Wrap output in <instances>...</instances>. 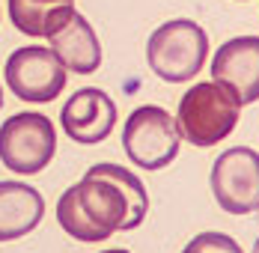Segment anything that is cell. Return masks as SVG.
Returning <instances> with one entry per match:
<instances>
[{"mask_svg":"<svg viewBox=\"0 0 259 253\" xmlns=\"http://www.w3.org/2000/svg\"><path fill=\"white\" fill-rule=\"evenodd\" d=\"M241 104L233 93L214 80L194 83L179 101L176 128L191 146H214L227 140L238 125Z\"/></svg>","mask_w":259,"mask_h":253,"instance_id":"obj_1","label":"cell"},{"mask_svg":"<svg viewBox=\"0 0 259 253\" xmlns=\"http://www.w3.org/2000/svg\"><path fill=\"white\" fill-rule=\"evenodd\" d=\"M208 54V33L191 18H173L152 30L146 42V63L161 80L185 83L203 72Z\"/></svg>","mask_w":259,"mask_h":253,"instance_id":"obj_2","label":"cell"},{"mask_svg":"<svg viewBox=\"0 0 259 253\" xmlns=\"http://www.w3.org/2000/svg\"><path fill=\"white\" fill-rule=\"evenodd\" d=\"M182 134L176 116L158 104L134 107L122 128V149L128 161L140 170H164L176 161Z\"/></svg>","mask_w":259,"mask_h":253,"instance_id":"obj_3","label":"cell"},{"mask_svg":"<svg viewBox=\"0 0 259 253\" xmlns=\"http://www.w3.org/2000/svg\"><path fill=\"white\" fill-rule=\"evenodd\" d=\"M57 152V128L39 110H21L0 125V164L18 176H36Z\"/></svg>","mask_w":259,"mask_h":253,"instance_id":"obj_4","label":"cell"},{"mask_svg":"<svg viewBox=\"0 0 259 253\" xmlns=\"http://www.w3.org/2000/svg\"><path fill=\"white\" fill-rule=\"evenodd\" d=\"M211 194L227 215L259 212V152L250 146H233L211 164Z\"/></svg>","mask_w":259,"mask_h":253,"instance_id":"obj_5","label":"cell"},{"mask_svg":"<svg viewBox=\"0 0 259 253\" xmlns=\"http://www.w3.org/2000/svg\"><path fill=\"white\" fill-rule=\"evenodd\" d=\"M3 75H6V87L30 104L54 101L66 90V80H69L66 66L54 57V51L39 45L15 48L3 66Z\"/></svg>","mask_w":259,"mask_h":253,"instance_id":"obj_6","label":"cell"},{"mask_svg":"<svg viewBox=\"0 0 259 253\" xmlns=\"http://www.w3.org/2000/svg\"><path fill=\"white\" fill-rule=\"evenodd\" d=\"M63 134L80 146H99L104 143L116 125V101L99 87H83L75 96H69L60 113Z\"/></svg>","mask_w":259,"mask_h":253,"instance_id":"obj_7","label":"cell"},{"mask_svg":"<svg viewBox=\"0 0 259 253\" xmlns=\"http://www.w3.org/2000/svg\"><path fill=\"white\" fill-rule=\"evenodd\" d=\"M211 80L227 87L241 107L259 101V36L227 39L211 57Z\"/></svg>","mask_w":259,"mask_h":253,"instance_id":"obj_8","label":"cell"},{"mask_svg":"<svg viewBox=\"0 0 259 253\" xmlns=\"http://www.w3.org/2000/svg\"><path fill=\"white\" fill-rule=\"evenodd\" d=\"M54 57L66 66V72L75 75H93L102 66V42L83 12H75L63 30H57L48 39Z\"/></svg>","mask_w":259,"mask_h":253,"instance_id":"obj_9","label":"cell"},{"mask_svg":"<svg viewBox=\"0 0 259 253\" xmlns=\"http://www.w3.org/2000/svg\"><path fill=\"white\" fill-rule=\"evenodd\" d=\"M45 197L27 182H0V241L24 238L42 224Z\"/></svg>","mask_w":259,"mask_h":253,"instance_id":"obj_10","label":"cell"},{"mask_svg":"<svg viewBox=\"0 0 259 253\" xmlns=\"http://www.w3.org/2000/svg\"><path fill=\"white\" fill-rule=\"evenodd\" d=\"M75 188H78L80 208L87 212V218L96 227L107 235L122 232L125 221H128V197L119 191V185L102 176H83Z\"/></svg>","mask_w":259,"mask_h":253,"instance_id":"obj_11","label":"cell"},{"mask_svg":"<svg viewBox=\"0 0 259 253\" xmlns=\"http://www.w3.org/2000/svg\"><path fill=\"white\" fill-rule=\"evenodd\" d=\"M75 12V0H9V18L15 30L36 39H51Z\"/></svg>","mask_w":259,"mask_h":253,"instance_id":"obj_12","label":"cell"},{"mask_svg":"<svg viewBox=\"0 0 259 253\" xmlns=\"http://www.w3.org/2000/svg\"><path fill=\"white\" fill-rule=\"evenodd\" d=\"M83 176H102V179H110L113 185H119V191L128 197V221H125V227L122 232H131V229H137L143 221H146V212H149V194H146V185H143V179L134 176V170L128 167H119V164H93Z\"/></svg>","mask_w":259,"mask_h":253,"instance_id":"obj_13","label":"cell"},{"mask_svg":"<svg viewBox=\"0 0 259 253\" xmlns=\"http://www.w3.org/2000/svg\"><path fill=\"white\" fill-rule=\"evenodd\" d=\"M57 224L60 229L66 232V235H72L75 241H104V238H110L107 232L96 227L90 218H87V212L80 208L78 202V188L72 185V188H66L63 191V197L57 200Z\"/></svg>","mask_w":259,"mask_h":253,"instance_id":"obj_14","label":"cell"},{"mask_svg":"<svg viewBox=\"0 0 259 253\" xmlns=\"http://www.w3.org/2000/svg\"><path fill=\"white\" fill-rule=\"evenodd\" d=\"M182 253H244V250L227 232H200L182 247Z\"/></svg>","mask_w":259,"mask_h":253,"instance_id":"obj_15","label":"cell"},{"mask_svg":"<svg viewBox=\"0 0 259 253\" xmlns=\"http://www.w3.org/2000/svg\"><path fill=\"white\" fill-rule=\"evenodd\" d=\"M102 253H131V250H125V247H116V250H102Z\"/></svg>","mask_w":259,"mask_h":253,"instance_id":"obj_16","label":"cell"},{"mask_svg":"<svg viewBox=\"0 0 259 253\" xmlns=\"http://www.w3.org/2000/svg\"><path fill=\"white\" fill-rule=\"evenodd\" d=\"M253 253H259V238H256V241H253Z\"/></svg>","mask_w":259,"mask_h":253,"instance_id":"obj_17","label":"cell"},{"mask_svg":"<svg viewBox=\"0 0 259 253\" xmlns=\"http://www.w3.org/2000/svg\"><path fill=\"white\" fill-rule=\"evenodd\" d=\"M0 107H3V87H0Z\"/></svg>","mask_w":259,"mask_h":253,"instance_id":"obj_18","label":"cell"}]
</instances>
